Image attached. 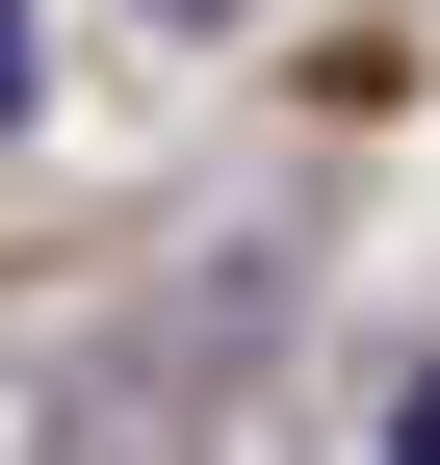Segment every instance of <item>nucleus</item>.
<instances>
[{
    "label": "nucleus",
    "instance_id": "1",
    "mask_svg": "<svg viewBox=\"0 0 440 465\" xmlns=\"http://www.w3.org/2000/svg\"><path fill=\"white\" fill-rule=\"evenodd\" d=\"M389 465H440V362H415V388H389Z\"/></svg>",
    "mask_w": 440,
    "mask_h": 465
},
{
    "label": "nucleus",
    "instance_id": "2",
    "mask_svg": "<svg viewBox=\"0 0 440 465\" xmlns=\"http://www.w3.org/2000/svg\"><path fill=\"white\" fill-rule=\"evenodd\" d=\"M0 104H52V52H26V0H0Z\"/></svg>",
    "mask_w": 440,
    "mask_h": 465
},
{
    "label": "nucleus",
    "instance_id": "3",
    "mask_svg": "<svg viewBox=\"0 0 440 465\" xmlns=\"http://www.w3.org/2000/svg\"><path fill=\"white\" fill-rule=\"evenodd\" d=\"M155 26H234V0H155Z\"/></svg>",
    "mask_w": 440,
    "mask_h": 465
}]
</instances>
